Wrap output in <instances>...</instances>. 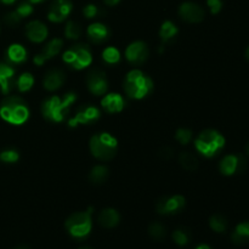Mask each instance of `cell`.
<instances>
[{
  "instance_id": "31",
  "label": "cell",
  "mask_w": 249,
  "mask_h": 249,
  "mask_svg": "<svg viewBox=\"0 0 249 249\" xmlns=\"http://www.w3.org/2000/svg\"><path fill=\"white\" fill-rule=\"evenodd\" d=\"M102 58L107 63H109V65H113V63H117L121 60V53L118 51V49L113 48V46H109V48H106L104 50Z\"/></svg>"
},
{
  "instance_id": "29",
  "label": "cell",
  "mask_w": 249,
  "mask_h": 249,
  "mask_svg": "<svg viewBox=\"0 0 249 249\" xmlns=\"http://www.w3.org/2000/svg\"><path fill=\"white\" fill-rule=\"evenodd\" d=\"M148 233L156 241H162L167 236V229L160 223H152L148 228Z\"/></svg>"
},
{
  "instance_id": "37",
  "label": "cell",
  "mask_w": 249,
  "mask_h": 249,
  "mask_svg": "<svg viewBox=\"0 0 249 249\" xmlns=\"http://www.w3.org/2000/svg\"><path fill=\"white\" fill-rule=\"evenodd\" d=\"M83 14L88 18H94V17H96L99 15V7L94 4H89L83 9Z\"/></svg>"
},
{
  "instance_id": "18",
  "label": "cell",
  "mask_w": 249,
  "mask_h": 249,
  "mask_svg": "<svg viewBox=\"0 0 249 249\" xmlns=\"http://www.w3.org/2000/svg\"><path fill=\"white\" fill-rule=\"evenodd\" d=\"M87 33L90 40L95 44L105 43L106 40H108L109 36H111V31L108 29V27L102 23H99V22L90 24Z\"/></svg>"
},
{
  "instance_id": "42",
  "label": "cell",
  "mask_w": 249,
  "mask_h": 249,
  "mask_svg": "<svg viewBox=\"0 0 249 249\" xmlns=\"http://www.w3.org/2000/svg\"><path fill=\"white\" fill-rule=\"evenodd\" d=\"M195 249H211V248H209L207 245H201V246H198V247H196Z\"/></svg>"
},
{
  "instance_id": "26",
  "label": "cell",
  "mask_w": 249,
  "mask_h": 249,
  "mask_svg": "<svg viewBox=\"0 0 249 249\" xmlns=\"http://www.w3.org/2000/svg\"><path fill=\"white\" fill-rule=\"evenodd\" d=\"M178 27L175 26L173 22L170 21H165L164 23L160 26V36L162 39L163 43H168V41L172 40L175 36L178 34Z\"/></svg>"
},
{
  "instance_id": "38",
  "label": "cell",
  "mask_w": 249,
  "mask_h": 249,
  "mask_svg": "<svg viewBox=\"0 0 249 249\" xmlns=\"http://www.w3.org/2000/svg\"><path fill=\"white\" fill-rule=\"evenodd\" d=\"M207 4H208L209 9H211L212 14L214 15L219 14L221 7H223V2H221V0H207Z\"/></svg>"
},
{
  "instance_id": "7",
  "label": "cell",
  "mask_w": 249,
  "mask_h": 249,
  "mask_svg": "<svg viewBox=\"0 0 249 249\" xmlns=\"http://www.w3.org/2000/svg\"><path fill=\"white\" fill-rule=\"evenodd\" d=\"M91 214L92 208L87 212L74 213L66 220V229L75 238H83L91 231Z\"/></svg>"
},
{
  "instance_id": "21",
  "label": "cell",
  "mask_w": 249,
  "mask_h": 249,
  "mask_svg": "<svg viewBox=\"0 0 249 249\" xmlns=\"http://www.w3.org/2000/svg\"><path fill=\"white\" fill-rule=\"evenodd\" d=\"M97 220H99L100 225L104 226V228L112 229V228H114V226L118 225L121 218H119V214L116 209L106 208L99 214V218H97Z\"/></svg>"
},
{
  "instance_id": "13",
  "label": "cell",
  "mask_w": 249,
  "mask_h": 249,
  "mask_svg": "<svg viewBox=\"0 0 249 249\" xmlns=\"http://www.w3.org/2000/svg\"><path fill=\"white\" fill-rule=\"evenodd\" d=\"M179 16L189 23H199L204 18V10L195 2H184L179 7Z\"/></svg>"
},
{
  "instance_id": "2",
  "label": "cell",
  "mask_w": 249,
  "mask_h": 249,
  "mask_svg": "<svg viewBox=\"0 0 249 249\" xmlns=\"http://www.w3.org/2000/svg\"><path fill=\"white\" fill-rule=\"evenodd\" d=\"M0 117L7 123L21 125L29 117L28 106L22 97L7 96L0 105Z\"/></svg>"
},
{
  "instance_id": "23",
  "label": "cell",
  "mask_w": 249,
  "mask_h": 249,
  "mask_svg": "<svg viewBox=\"0 0 249 249\" xmlns=\"http://www.w3.org/2000/svg\"><path fill=\"white\" fill-rule=\"evenodd\" d=\"M233 242L236 245H246L249 242V221L238 224L237 228L233 231L232 236H231Z\"/></svg>"
},
{
  "instance_id": "27",
  "label": "cell",
  "mask_w": 249,
  "mask_h": 249,
  "mask_svg": "<svg viewBox=\"0 0 249 249\" xmlns=\"http://www.w3.org/2000/svg\"><path fill=\"white\" fill-rule=\"evenodd\" d=\"M34 84V78L31 73H23L18 77V79L16 80V85L17 89L19 90L21 92H26L28 90L32 89Z\"/></svg>"
},
{
  "instance_id": "12",
  "label": "cell",
  "mask_w": 249,
  "mask_h": 249,
  "mask_svg": "<svg viewBox=\"0 0 249 249\" xmlns=\"http://www.w3.org/2000/svg\"><path fill=\"white\" fill-rule=\"evenodd\" d=\"M72 9L73 4L71 0H53L50 9H49L48 17L51 22L60 23L67 18Z\"/></svg>"
},
{
  "instance_id": "44",
  "label": "cell",
  "mask_w": 249,
  "mask_h": 249,
  "mask_svg": "<svg viewBox=\"0 0 249 249\" xmlns=\"http://www.w3.org/2000/svg\"><path fill=\"white\" fill-rule=\"evenodd\" d=\"M246 58L249 61V46L247 48V50H246Z\"/></svg>"
},
{
  "instance_id": "30",
  "label": "cell",
  "mask_w": 249,
  "mask_h": 249,
  "mask_svg": "<svg viewBox=\"0 0 249 249\" xmlns=\"http://www.w3.org/2000/svg\"><path fill=\"white\" fill-rule=\"evenodd\" d=\"M65 34L68 39H78L82 36V27L74 21H68L66 24Z\"/></svg>"
},
{
  "instance_id": "45",
  "label": "cell",
  "mask_w": 249,
  "mask_h": 249,
  "mask_svg": "<svg viewBox=\"0 0 249 249\" xmlns=\"http://www.w3.org/2000/svg\"><path fill=\"white\" fill-rule=\"evenodd\" d=\"M16 249H29V248L27 247V246H21V247H18V248H16Z\"/></svg>"
},
{
  "instance_id": "20",
  "label": "cell",
  "mask_w": 249,
  "mask_h": 249,
  "mask_svg": "<svg viewBox=\"0 0 249 249\" xmlns=\"http://www.w3.org/2000/svg\"><path fill=\"white\" fill-rule=\"evenodd\" d=\"M6 60L10 65H19L27 60V51L19 44H12L6 51Z\"/></svg>"
},
{
  "instance_id": "1",
  "label": "cell",
  "mask_w": 249,
  "mask_h": 249,
  "mask_svg": "<svg viewBox=\"0 0 249 249\" xmlns=\"http://www.w3.org/2000/svg\"><path fill=\"white\" fill-rule=\"evenodd\" d=\"M75 100H77V95L74 92H68L63 97H49L41 105L43 117L48 121L53 122V123H61V122L65 121Z\"/></svg>"
},
{
  "instance_id": "17",
  "label": "cell",
  "mask_w": 249,
  "mask_h": 249,
  "mask_svg": "<svg viewBox=\"0 0 249 249\" xmlns=\"http://www.w3.org/2000/svg\"><path fill=\"white\" fill-rule=\"evenodd\" d=\"M27 38L33 43H41L48 38V28L40 21H31L26 27Z\"/></svg>"
},
{
  "instance_id": "8",
  "label": "cell",
  "mask_w": 249,
  "mask_h": 249,
  "mask_svg": "<svg viewBox=\"0 0 249 249\" xmlns=\"http://www.w3.org/2000/svg\"><path fill=\"white\" fill-rule=\"evenodd\" d=\"M87 85L91 94L96 95V96L105 95L108 89V80H107L106 73L99 68L92 70L87 75Z\"/></svg>"
},
{
  "instance_id": "15",
  "label": "cell",
  "mask_w": 249,
  "mask_h": 249,
  "mask_svg": "<svg viewBox=\"0 0 249 249\" xmlns=\"http://www.w3.org/2000/svg\"><path fill=\"white\" fill-rule=\"evenodd\" d=\"M15 68L10 63H0V89L2 94L7 95L16 85Z\"/></svg>"
},
{
  "instance_id": "6",
  "label": "cell",
  "mask_w": 249,
  "mask_h": 249,
  "mask_svg": "<svg viewBox=\"0 0 249 249\" xmlns=\"http://www.w3.org/2000/svg\"><path fill=\"white\" fill-rule=\"evenodd\" d=\"M62 60L74 70H83L91 65V50L87 44H75L63 53Z\"/></svg>"
},
{
  "instance_id": "25",
  "label": "cell",
  "mask_w": 249,
  "mask_h": 249,
  "mask_svg": "<svg viewBox=\"0 0 249 249\" xmlns=\"http://www.w3.org/2000/svg\"><path fill=\"white\" fill-rule=\"evenodd\" d=\"M179 163L185 170H189V172H195V170L198 169L199 162L196 158V156L192 155L191 152H181L179 155Z\"/></svg>"
},
{
  "instance_id": "9",
  "label": "cell",
  "mask_w": 249,
  "mask_h": 249,
  "mask_svg": "<svg viewBox=\"0 0 249 249\" xmlns=\"http://www.w3.org/2000/svg\"><path fill=\"white\" fill-rule=\"evenodd\" d=\"M101 113H100L99 108L91 105H83L75 112V116L68 122L71 128L79 125V124H92L100 118Z\"/></svg>"
},
{
  "instance_id": "3",
  "label": "cell",
  "mask_w": 249,
  "mask_h": 249,
  "mask_svg": "<svg viewBox=\"0 0 249 249\" xmlns=\"http://www.w3.org/2000/svg\"><path fill=\"white\" fill-rule=\"evenodd\" d=\"M124 91L130 99L141 100L153 91V82L140 70H133L124 80Z\"/></svg>"
},
{
  "instance_id": "14",
  "label": "cell",
  "mask_w": 249,
  "mask_h": 249,
  "mask_svg": "<svg viewBox=\"0 0 249 249\" xmlns=\"http://www.w3.org/2000/svg\"><path fill=\"white\" fill-rule=\"evenodd\" d=\"M62 46L63 41L61 40V39L55 38L53 39V40H50L43 49H41L40 53H36V55L34 56V63H36V66H43L46 61L57 55L61 51V49H62Z\"/></svg>"
},
{
  "instance_id": "41",
  "label": "cell",
  "mask_w": 249,
  "mask_h": 249,
  "mask_svg": "<svg viewBox=\"0 0 249 249\" xmlns=\"http://www.w3.org/2000/svg\"><path fill=\"white\" fill-rule=\"evenodd\" d=\"M15 1H16V0H0V2H2V4L5 5H11L14 4Z\"/></svg>"
},
{
  "instance_id": "43",
  "label": "cell",
  "mask_w": 249,
  "mask_h": 249,
  "mask_svg": "<svg viewBox=\"0 0 249 249\" xmlns=\"http://www.w3.org/2000/svg\"><path fill=\"white\" fill-rule=\"evenodd\" d=\"M28 1L31 2V4H39V2H41L43 0H28Z\"/></svg>"
},
{
  "instance_id": "46",
  "label": "cell",
  "mask_w": 249,
  "mask_h": 249,
  "mask_svg": "<svg viewBox=\"0 0 249 249\" xmlns=\"http://www.w3.org/2000/svg\"><path fill=\"white\" fill-rule=\"evenodd\" d=\"M247 152H248V155H249V143L247 145Z\"/></svg>"
},
{
  "instance_id": "22",
  "label": "cell",
  "mask_w": 249,
  "mask_h": 249,
  "mask_svg": "<svg viewBox=\"0 0 249 249\" xmlns=\"http://www.w3.org/2000/svg\"><path fill=\"white\" fill-rule=\"evenodd\" d=\"M220 172L221 174L230 177L235 173L238 172V156L237 155H229L223 158L220 163Z\"/></svg>"
},
{
  "instance_id": "40",
  "label": "cell",
  "mask_w": 249,
  "mask_h": 249,
  "mask_svg": "<svg viewBox=\"0 0 249 249\" xmlns=\"http://www.w3.org/2000/svg\"><path fill=\"white\" fill-rule=\"evenodd\" d=\"M104 1L106 2V4L108 5V6H113V5L118 4V2L121 1V0H104Z\"/></svg>"
},
{
  "instance_id": "34",
  "label": "cell",
  "mask_w": 249,
  "mask_h": 249,
  "mask_svg": "<svg viewBox=\"0 0 249 249\" xmlns=\"http://www.w3.org/2000/svg\"><path fill=\"white\" fill-rule=\"evenodd\" d=\"M175 139H177L180 143H182V145H187L192 139V131L185 128L179 129V130L177 131V134H175Z\"/></svg>"
},
{
  "instance_id": "10",
  "label": "cell",
  "mask_w": 249,
  "mask_h": 249,
  "mask_svg": "<svg viewBox=\"0 0 249 249\" xmlns=\"http://www.w3.org/2000/svg\"><path fill=\"white\" fill-rule=\"evenodd\" d=\"M150 56V49L143 41H134L126 48L125 57L133 65H141Z\"/></svg>"
},
{
  "instance_id": "35",
  "label": "cell",
  "mask_w": 249,
  "mask_h": 249,
  "mask_svg": "<svg viewBox=\"0 0 249 249\" xmlns=\"http://www.w3.org/2000/svg\"><path fill=\"white\" fill-rule=\"evenodd\" d=\"M22 19H23V18H22V17L19 16L18 14H17L16 10H15V11L9 12V14L5 15V17H4V22L7 24V26H10V27L17 26V24L21 23Z\"/></svg>"
},
{
  "instance_id": "16",
  "label": "cell",
  "mask_w": 249,
  "mask_h": 249,
  "mask_svg": "<svg viewBox=\"0 0 249 249\" xmlns=\"http://www.w3.org/2000/svg\"><path fill=\"white\" fill-rule=\"evenodd\" d=\"M66 80V75L62 70L60 68H53L46 72L45 77H44V88L48 91H55V90L60 89L63 85Z\"/></svg>"
},
{
  "instance_id": "32",
  "label": "cell",
  "mask_w": 249,
  "mask_h": 249,
  "mask_svg": "<svg viewBox=\"0 0 249 249\" xmlns=\"http://www.w3.org/2000/svg\"><path fill=\"white\" fill-rule=\"evenodd\" d=\"M173 240L175 241V243L179 246H185L190 242V232L189 230L184 228L177 229V230L173 232Z\"/></svg>"
},
{
  "instance_id": "5",
  "label": "cell",
  "mask_w": 249,
  "mask_h": 249,
  "mask_svg": "<svg viewBox=\"0 0 249 249\" xmlns=\"http://www.w3.org/2000/svg\"><path fill=\"white\" fill-rule=\"evenodd\" d=\"M225 145V139L219 131L213 130V129H207L203 130L198 135V138L195 141L196 150L204 157H213L218 155L223 150Z\"/></svg>"
},
{
  "instance_id": "28",
  "label": "cell",
  "mask_w": 249,
  "mask_h": 249,
  "mask_svg": "<svg viewBox=\"0 0 249 249\" xmlns=\"http://www.w3.org/2000/svg\"><path fill=\"white\" fill-rule=\"evenodd\" d=\"M209 225L215 232H224L228 228V220L221 214H214L209 219Z\"/></svg>"
},
{
  "instance_id": "4",
  "label": "cell",
  "mask_w": 249,
  "mask_h": 249,
  "mask_svg": "<svg viewBox=\"0 0 249 249\" xmlns=\"http://www.w3.org/2000/svg\"><path fill=\"white\" fill-rule=\"evenodd\" d=\"M117 147H118L117 139L108 133L95 134L90 139V151L92 156L99 160L107 162L113 160L117 153Z\"/></svg>"
},
{
  "instance_id": "19",
  "label": "cell",
  "mask_w": 249,
  "mask_h": 249,
  "mask_svg": "<svg viewBox=\"0 0 249 249\" xmlns=\"http://www.w3.org/2000/svg\"><path fill=\"white\" fill-rule=\"evenodd\" d=\"M101 105L108 113H118L124 108V99L119 94H108L101 100Z\"/></svg>"
},
{
  "instance_id": "36",
  "label": "cell",
  "mask_w": 249,
  "mask_h": 249,
  "mask_svg": "<svg viewBox=\"0 0 249 249\" xmlns=\"http://www.w3.org/2000/svg\"><path fill=\"white\" fill-rule=\"evenodd\" d=\"M16 11H17V14L22 17V18H24V17L29 16V15L33 12V6H32L31 2L23 1V2H21L18 6H17Z\"/></svg>"
},
{
  "instance_id": "24",
  "label": "cell",
  "mask_w": 249,
  "mask_h": 249,
  "mask_svg": "<svg viewBox=\"0 0 249 249\" xmlns=\"http://www.w3.org/2000/svg\"><path fill=\"white\" fill-rule=\"evenodd\" d=\"M109 170L105 165H96L91 169L89 174V180L95 185H101L108 179Z\"/></svg>"
},
{
  "instance_id": "39",
  "label": "cell",
  "mask_w": 249,
  "mask_h": 249,
  "mask_svg": "<svg viewBox=\"0 0 249 249\" xmlns=\"http://www.w3.org/2000/svg\"><path fill=\"white\" fill-rule=\"evenodd\" d=\"M158 155H160V158H163L164 160H168L173 157L174 151H173V148L169 147V146H163L160 150V152H158Z\"/></svg>"
},
{
  "instance_id": "11",
  "label": "cell",
  "mask_w": 249,
  "mask_h": 249,
  "mask_svg": "<svg viewBox=\"0 0 249 249\" xmlns=\"http://www.w3.org/2000/svg\"><path fill=\"white\" fill-rule=\"evenodd\" d=\"M185 207V198L180 195H175L173 197H163L156 204V209L160 214L168 215L175 214L181 211Z\"/></svg>"
},
{
  "instance_id": "47",
  "label": "cell",
  "mask_w": 249,
  "mask_h": 249,
  "mask_svg": "<svg viewBox=\"0 0 249 249\" xmlns=\"http://www.w3.org/2000/svg\"><path fill=\"white\" fill-rule=\"evenodd\" d=\"M80 249H91V248H80Z\"/></svg>"
},
{
  "instance_id": "33",
  "label": "cell",
  "mask_w": 249,
  "mask_h": 249,
  "mask_svg": "<svg viewBox=\"0 0 249 249\" xmlns=\"http://www.w3.org/2000/svg\"><path fill=\"white\" fill-rule=\"evenodd\" d=\"M19 158V155L15 150H5L0 153V160L4 163H15Z\"/></svg>"
}]
</instances>
